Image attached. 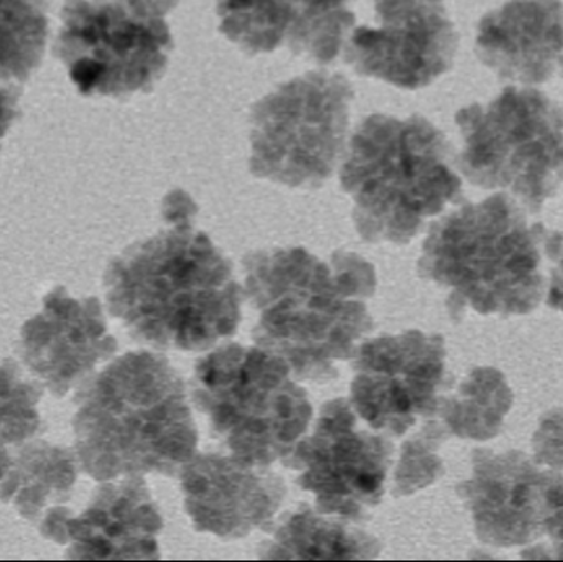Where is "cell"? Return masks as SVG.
Here are the masks:
<instances>
[{
	"instance_id": "obj_1",
	"label": "cell",
	"mask_w": 563,
	"mask_h": 562,
	"mask_svg": "<svg viewBox=\"0 0 563 562\" xmlns=\"http://www.w3.org/2000/svg\"><path fill=\"white\" fill-rule=\"evenodd\" d=\"M246 296L257 312L254 342L280 356L297 379L336 378L373 330L366 300L376 269L364 257L338 251L330 263L303 247H271L244 257Z\"/></svg>"
},
{
	"instance_id": "obj_2",
	"label": "cell",
	"mask_w": 563,
	"mask_h": 562,
	"mask_svg": "<svg viewBox=\"0 0 563 562\" xmlns=\"http://www.w3.org/2000/svg\"><path fill=\"white\" fill-rule=\"evenodd\" d=\"M194 218L165 220L170 227L129 246L104 273L109 312L154 349L205 352L240 327L243 290Z\"/></svg>"
},
{
	"instance_id": "obj_3",
	"label": "cell",
	"mask_w": 563,
	"mask_h": 562,
	"mask_svg": "<svg viewBox=\"0 0 563 562\" xmlns=\"http://www.w3.org/2000/svg\"><path fill=\"white\" fill-rule=\"evenodd\" d=\"M75 452L98 482L129 475L177 477L197 454L187 385L168 359L129 352L86 379L75 398Z\"/></svg>"
},
{
	"instance_id": "obj_4",
	"label": "cell",
	"mask_w": 563,
	"mask_h": 562,
	"mask_svg": "<svg viewBox=\"0 0 563 562\" xmlns=\"http://www.w3.org/2000/svg\"><path fill=\"white\" fill-rule=\"evenodd\" d=\"M563 234L531 223L506 194L466 203L430 227L420 276L450 290L452 313H529L545 290L544 254L558 257Z\"/></svg>"
},
{
	"instance_id": "obj_5",
	"label": "cell",
	"mask_w": 563,
	"mask_h": 562,
	"mask_svg": "<svg viewBox=\"0 0 563 562\" xmlns=\"http://www.w3.org/2000/svg\"><path fill=\"white\" fill-rule=\"evenodd\" d=\"M445 134L422 115L373 114L357 125L340 172L366 243L409 244L462 198Z\"/></svg>"
},
{
	"instance_id": "obj_6",
	"label": "cell",
	"mask_w": 563,
	"mask_h": 562,
	"mask_svg": "<svg viewBox=\"0 0 563 562\" xmlns=\"http://www.w3.org/2000/svg\"><path fill=\"white\" fill-rule=\"evenodd\" d=\"M191 389L214 438L261 467L287 458L313 418L290 366L261 346L228 343L208 353L195 366Z\"/></svg>"
},
{
	"instance_id": "obj_7",
	"label": "cell",
	"mask_w": 563,
	"mask_h": 562,
	"mask_svg": "<svg viewBox=\"0 0 563 562\" xmlns=\"http://www.w3.org/2000/svg\"><path fill=\"white\" fill-rule=\"evenodd\" d=\"M460 170L472 184L508 191L538 213L563 184V109L538 89L508 86L486 104L456 112Z\"/></svg>"
},
{
	"instance_id": "obj_8",
	"label": "cell",
	"mask_w": 563,
	"mask_h": 562,
	"mask_svg": "<svg viewBox=\"0 0 563 562\" xmlns=\"http://www.w3.org/2000/svg\"><path fill=\"white\" fill-rule=\"evenodd\" d=\"M354 89L340 73L310 71L277 86L251 111L250 168L290 188H318L346 144Z\"/></svg>"
},
{
	"instance_id": "obj_9",
	"label": "cell",
	"mask_w": 563,
	"mask_h": 562,
	"mask_svg": "<svg viewBox=\"0 0 563 562\" xmlns=\"http://www.w3.org/2000/svg\"><path fill=\"white\" fill-rule=\"evenodd\" d=\"M55 53L85 96L148 92L161 81L174 49L170 26L119 0H66Z\"/></svg>"
},
{
	"instance_id": "obj_10",
	"label": "cell",
	"mask_w": 563,
	"mask_h": 562,
	"mask_svg": "<svg viewBox=\"0 0 563 562\" xmlns=\"http://www.w3.org/2000/svg\"><path fill=\"white\" fill-rule=\"evenodd\" d=\"M384 432L364 429L350 399L324 403L311 434L303 436L284 465L297 471L317 510L360 521L383 502L394 461Z\"/></svg>"
},
{
	"instance_id": "obj_11",
	"label": "cell",
	"mask_w": 563,
	"mask_h": 562,
	"mask_svg": "<svg viewBox=\"0 0 563 562\" xmlns=\"http://www.w3.org/2000/svg\"><path fill=\"white\" fill-rule=\"evenodd\" d=\"M445 356L443 337L419 330L361 343L353 356L354 411L374 431L406 434L417 419L439 411Z\"/></svg>"
},
{
	"instance_id": "obj_12",
	"label": "cell",
	"mask_w": 563,
	"mask_h": 562,
	"mask_svg": "<svg viewBox=\"0 0 563 562\" xmlns=\"http://www.w3.org/2000/svg\"><path fill=\"white\" fill-rule=\"evenodd\" d=\"M115 350L101 302L96 297L76 299L63 286L46 294L42 312L20 332L22 362L56 398L81 386Z\"/></svg>"
},
{
	"instance_id": "obj_13",
	"label": "cell",
	"mask_w": 563,
	"mask_h": 562,
	"mask_svg": "<svg viewBox=\"0 0 563 562\" xmlns=\"http://www.w3.org/2000/svg\"><path fill=\"white\" fill-rule=\"evenodd\" d=\"M178 477L195 530L221 540L246 538L271 527L287 497L279 474L234 455L195 454Z\"/></svg>"
},
{
	"instance_id": "obj_14",
	"label": "cell",
	"mask_w": 563,
	"mask_h": 562,
	"mask_svg": "<svg viewBox=\"0 0 563 562\" xmlns=\"http://www.w3.org/2000/svg\"><path fill=\"white\" fill-rule=\"evenodd\" d=\"M459 32L445 5L420 7L357 26L346 46V62L357 75L402 89H420L445 75L455 62Z\"/></svg>"
},
{
	"instance_id": "obj_15",
	"label": "cell",
	"mask_w": 563,
	"mask_h": 562,
	"mask_svg": "<svg viewBox=\"0 0 563 562\" xmlns=\"http://www.w3.org/2000/svg\"><path fill=\"white\" fill-rule=\"evenodd\" d=\"M549 475L539 472L519 452L496 455L476 451L472 477L459 488L476 535L485 543L516 547L544 530Z\"/></svg>"
},
{
	"instance_id": "obj_16",
	"label": "cell",
	"mask_w": 563,
	"mask_h": 562,
	"mask_svg": "<svg viewBox=\"0 0 563 562\" xmlns=\"http://www.w3.org/2000/svg\"><path fill=\"white\" fill-rule=\"evenodd\" d=\"M164 518L142 475L104 481L79 517L66 518L68 560H158Z\"/></svg>"
},
{
	"instance_id": "obj_17",
	"label": "cell",
	"mask_w": 563,
	"mask_h": 562,
	"mask_svg": "<svg viewBox=\"0 0 563 562\" xmlns=\"http://www.w3.org/2000/svg\"><path fill=\"white\" fill-rule=\"evenodd\" d=\"M476 53L499 78L541 85L563 53L562 0H508L478 25Z\"/></svg>"
},
{
	"instance_id": "obj_18",
	"label": "cell",
	"mask_w": 563,
	"mask_h": 562,
	"mask_svg": "<svg viewBox=\"0 0 563 562\" xmlns=\"http://www.w3.org/2000/svg\"><path fill=\"white\" fill-rule=\"evenodd\" d=\"M383 543L353 521L301 507L282 518L260 548L263 560H374Z\"/></svg>"
},
{
	"instance_id": "obj_19",
	"label": "cell",
	"mask_w": 563,
	"mask_h": 562,
	"mask_svg": "<svg viewBox=\"0 0 563 562\" xmlns=\"http://www.w3.org/2000/svg\"><path fill=\"white\" fill-rule=\"evenodd\" d=\"M79 469L76 452L45 441L26 442L0 482V500L23 520L40 525L49 510L69 502Z\"/></svg>"
},
{
	"instance_id": "obj_20",
	"label": "cell",
	"mask_w": 563,
	"mask_h": 562,
	"mask_svg": "<svg viewBox=\"0 0 563 562\" xmlns=\"http://www.w3.org/2000/svg\"><path fill=\"white\" fill-rule=\"evenodd\" d=\"M48 0H0V81L25 82L48 43Z\"/></svg>"
},
{
	"instance_id": "obj_21",
	"label": "cell",
	"mask_w": 563,
	"mask_h": 562,
	"mask_svg": "<svg viewBox=\"0 0 563 562\" xmlns=\"http://www.w3.org/2000/svg\"><path fill=\"white\" fill-rule=\"evenodd\" d=\"M290 25L285 42L295 55L330 65L343 52L356 23L350 0H288Z\"/></svg>"
},
{
	"instance_id": "obj_22",
	"label": "cell",
	"mask_w": 563,
	"mask_h": 562,
	"mask_svg": "<svg viewBox=\"0 0 563 562\" xmlns=\"http://www.w3.org/2000/svg\"><path fill=\"white\" fill-rule=\"evenodd\" d=\"M45 386L30 382L13 360L0 363V482L13 459L42 429L38 403Z\"/></svg>"
},
{
	"instance_id": "obj_23",
	"label": "cell",
	"mask_w": 563,
	"mask_h": 562,
	"mask_svg": "<svg viewBox=\"0 0 563 562\" xmlns=\"http://www.w3.org/2000/svg\"><path fill=\"white\" fill-rule=\"evenodd\" d=\"M220 30L246 55L279 48L290 25L288 0H217Z\"/></svg>"
},
{
	"instance_id": "obj_24",
	"label": "cell",
	"mask_w": 563,
	"mask_h": 562,
	"mask_svg": "<svg viewBox=\"0 0 563 562\" xmlns=\"http://www.w3.org/2000/svg\"><path fill=\"white\" fill-rule=\"evenodd\" d=\"M445 438L442 426L429 422L402 445L399 465L394 475V497H409L429 487L442 475L443 465L437 449Z\"/></svg>"
},
{
	"instance_id": "obj_25",
	"label": "cell",
	"mask_w": 563,
	"mask_h": 562,
	"mask_svg": "<svg viewBox=\"0 0 563 562\" xmlns=\"http://www.w3.org/2000/svg\"><path fill=\"white\" fill-rule=\"evenodd\" d=\"M544 530L563 544V478H555L545 491Z\"/></svg>"
},
{
	"instance_id": "obj_26",
	"label": "cell",
	"mask_w": 563,
	"mask_h": 562,
	"mask_svg": "<svg viewBox=\"0 0 563 562\" xmlns=\"http://www.w3.org/2000/svg\"><path fill=\"white\" fill-rule=\"evenodd\" d=\"M20 89L12 82L0 81V142L20 115Z\"/></svg>"
},
{
	"instance_id": "obj_27",
	"label": "cell",
	"mask_w": 563,
	"mask_h": 562,
	"mask_svg": "<svg viewBox=\"0 0 563 562\" xmlns=\"http://www.w3.org/2000/svg\"><path fill=\"white\" fill-rule=\"evenodd\" d=\"M376 10L377 20L387 19V16L399 15L409 10L420 9V7L443 5L445 0H371Z\"/></svg>"
},
{
	"instance_id": "obj_28",
	"label": "cell",
	"mask_w": 563,
	"mask_h": 562,
	"mask_svg": "<svg viewBox=\"0 0 563 562\" xmlns=\"http://www.w3.org/2000/svg\"><path fill=\"white\" fill-rule=\"evenodd\" d=\"M119 2L125 3L129 9L134 10L139 15L164 19L167 13H170L178 5L180 0H119Z\"/></svg>"
},
{
	"instance_id": "obj_29",
	"label": "cell",
	"mask_w": 563,
	"mask_h": 562,
	"mask_svg": "<svg viewBox=\"0 0 563 562\" xmlns=\"http://www.w3.org/2000/svg\"><path fill=\"white\" fill-rule=\"evenodd\" d=\"M555 260L554 273L551 276V289H549L548 304L552 309L562 310L563 312V250Z\"/></svg>"
},
{
	"instance_id": "obj_30",
	"label": "cell",
	"mask_w": 563,
	"mask_h": 562,
	"mask_svg": "<svg viewBox=\"0 0 563 562\" xmlns=\"http://www.w3.org/2000/svg\"><path fill=\"white\" fill-rule=\"evenodd\" d=\"M561 62H562V69H563V53H562V56H561Z\"/></svg>"
}]
</instances>
